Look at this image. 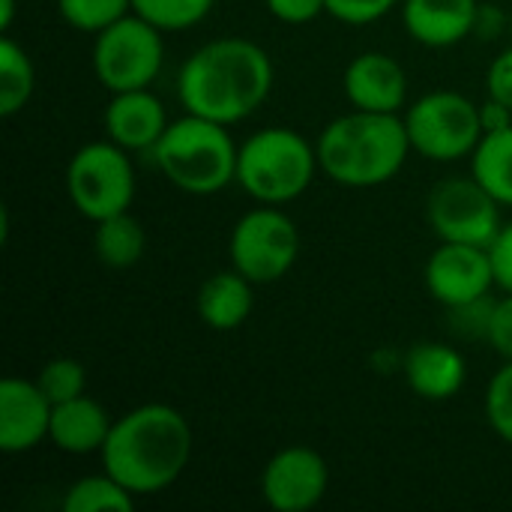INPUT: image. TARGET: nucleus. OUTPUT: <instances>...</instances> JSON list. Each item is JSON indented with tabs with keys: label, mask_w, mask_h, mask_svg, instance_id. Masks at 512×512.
I'll list each match as a JSON object with an SVG mask.
<instances>
[{
	"label": "nucleus",
	"mask_w": 512,
	"mask_h": 512,
	"mask_svg": "<svg viewBox=\"0 0 512 512\" xmlns=\"http://www.w3.org/2000/svg\"><path fill=\"white\" fill-rule=\"evenodd\" d=\"M510 33H512V18H510Z\"/></svg>",
	"instance_id": "f704fd0d"
},
{
	"label": "nucleus",
	"mask_w": 512,
	"mask_h": 512,
	"mask_svg": "<svg viewBox=\"0 0 512 512\" xmlns=\"http://www.w3.org/2000/svg\"><path fill=\"white\" fill-rule=\"evenodd\" d=\"M321 171L315 144L288 126H267L237 150V186L258 204L297 201Z\"/></svg>",
	"instance_id": "39448f33"
},
{
	"label": "nucleus",
	"mask_w": 512,
	"mask_h": 512,
	"mask_svg": "<svg viewBox=\"0 0 512 512\" xmlns=\"http://www.w3.org/2000/svg\"><path fill=\"white\" fill-rule=\"evenodd\" d=\"M36 384L51 399V405H60V402L75 399V396H84V390H87V372H84V366L78 360L57 357V360H48L39 369Z\"/></svg>",
	"instance_id": "a878e982"
},
{
	"label": "nucleus",
	"mask_w": 512,
	"mask_h": 512,
	"mask_svg": "<svg viewBox=\"0 0 512 512\" xmlns=\"http://www.w3.org/2000/svg\"><path fill=\"white\" fill-rule=\"evenodd\" d=\"M60 18L81 33H102L132 12V0H57Z\"/></svg>",
	"instance_id": "393cba45"
},
{
	"label": "nucleus",
	"mask_w": 512,
	"mask_h": 512,
	"mask_svg": "<svg viewBox=\"0 0 512 512\" xmlns=\"http://www.w3.org/2000/svg\"><path fill=\"white\" fill-rule=\"evenodd\" d=\"M273 81V60L258 42L222 36L195 48L180 66L177 99L186 114L234 126L267 102Z\"/></svg>",
	"instance_id": "f257e3e1"
},
{
	"label": "nucleus",
	"mask_w": 512,
	"mask_h": 512,
	"mask_svg": "<svg viewBox=\"0 0 512 512\" xmlns=\"http://www.w3.org/2000/svg\"><path fill=\"white\" fill-rule=\"evenodd\" d=\"M237 150L225 123L183 114L168 123L153 147V162L180 192L216 195L237 180Z\"/></svg>",
	"instance_id": "20e7f679"
},
{
	"label": "nucleus",
	"mask_w": 512,
	"mask_h": 512,
	"mask_svg": "<svg viewBox=\"0 0 512 512\" xmlns=\"http://www.w3.org/2000/svg\"><path fill=\"white\" fill-rule=\"evenodd\" d=\"M321 171L348 189H375L390 183L408 162L411 141L402 114L351 111L330 120L318 141Z\"/></svg>",
	"instance_id": "7ed1b4c3"
},
{
	"label": "nucleus",
	"mask_w": 512,
	"mask_h": 512,
	"mask_svg": "<svg viewBox=\"0 0 512 512\" xmlns=\"http://www.w3.org/2000/svg\"><path fill=\"white\" fill-rule=\"evenodd\" d=\"M483 339L492 345V351L501 360H512V294H504L501 300L489 306Z\"/></svg>",
	"instance_id": "c85d7f7f"
},
{
	"label": "nucleus",
	"mask_w": 512,
	"mask_h": 512,
	"mask_svg": "<svg viewBox=\"0 0 512 512\" xmlns=\"http://www.w3.org/2000/svg\"><path fill=\"white\" fill-rule=\"evenodd\" d=\"M342 90L357 111L402 114L408 102V72L384 51H363L345 66Z\"/></svg>",
	"instance_id": "ddd939ff"
},
{
	"label": "nucleus",
	"mask_w": 512,
	"mask_h": 512,
	"mask_svg": "<svg viewBox=\"0 0 512 512\" xmlns=\"http://www.w3.org/2000/svg\"><path fill=\"white\" fill-rule=\"evenodd\" d=\"M12 18H15V0H0V30L3 33L12 30Z\"/></svg>",
	"instance_id": "72a5a7b5"
},
{
	"label": "nucleus",
	"mask_w": 512,
	"mask_h": 512,
	"mask_svg": "<svg viewBox=\"0 0 512 512\" xmlns=\"http://www.w3.org/2000/svg\"><path fill=\"white\" fill-rule=\"evenodd\" d=\"M486 417L492 432L512 447V360H504L486 387Z\"/></svg>",
	"instance_id": "bb28decb"
},
{
	"label": "nucleus",
	"mask_w": 512,
	"mask_h": 512,
	"mask_svg": "<svg viewBox=\"0 0 512 512\" xmlns=\"http://www.w3.org/2000/svg\"><path fill=\"white\" fill-rule=\"evenodd\" d=\"M144 249H147L144 225L129 210L96 222L93 252H96V258L105 267H111V270H129V267H135L144 258Z\"/></svg>",
	"instance_id": "412c9836"
},
{
	"label": "nucleus",
	"mask_w": 512,
	"mask_h": 512,
	"mask_svg": "<svg viewBox=\"0 0 512 512\" xmlns=\"http://www.w3.org/2000/svg\"><path fill=\"white\" fill-rule=\"evenodd\" d=\"M486 96L512 111V45L492 60L486 72Z\"/></svg>",
	"instance_id": "7c9ffc66"
},
{
	"label": "nucleus",
	"mask_w": 512,
	"mask_h": 512,
	"mask_svg": "<svg viewBox=\"0 0 512 512\" xmlns=\"http://www.w3.org/2000/svg\"><path fill=\"white\" fill-rule=\"evenodd\" d=\"M135 495L120 483L114 480L108 471L102 474H87L81 480H75L63 501H60V510L63 512H132L135 510Z\"/></svg>",
	"instance_id": "5701e85b"
},
{
	"label": "nucleus",
	"mask_w": 512,
	"mask_h": 512,
	"mask_svg": "<svg viewBox=\"0 0 512 512\" xmlns=\"http://www.w3.org/2000/svg\"><path fill=\"white\" fill-rule=\"evenodd\" d=\"M465 378V357L447 342H420L405 357V381L420 399L447 402L462 393Z\"/></svg>",
	"instance_id": "f3484780"
},
{
	"label": "nucleus",
	"mask_w": 512,
	"mask_h": 512,
	"mask_svg": "<svg viewBox=\"0 0 512 512\" xmlns=\"http://www.w3.org/2000/svg\"><path fill=\"white\" fill-rule=\"evenodd\" d=\"M405 129L411 150L429 162L471 159L483 138L480 105L456 90H432L408 105Z\"/></svg>",
	"instance_id": "423d86ee"
},
{
	"label": "nucleus",
	"mask_w": 512,
	"mask_h": 512,
	"mask_svg": "<svg viewBox=\"0 0 512 512\" xmlns=\"http://www.w3.org/2000/svg\"><path fill=\"white\" fill-rule=\"evenodd\" d=\"M471 174L501 207H512V126L483 132L471 153Z\"/></svg>",
	"instance_id": "aec40b11"
},
{
	"label": "nucleus",
	"mask_w": 512,
	"mask_h": 512,
	"mask_svg": "<svg viewBox=\"0 0 512 512\" xmlns=\"http://www.w3.org/2000/svg\"><path fill=\"white\" fill-rule=\"evenodd\" d=\"M51 399L36 381L3 378L0 381V450L6 456H21L48 441L51 429Z\"/></svg>",
	"instance_id": "4468645a"
},
{
	"label": "nucleus",
	"mask_w": 512,
	"mask_h": 512,
	"mask_svg": "<svg viewBox=\"0 0 512 512\" xmlns=\"http://www.w3.org/2000/svg\"><path fill=\"white\" fill-rule=\"evenodd\" d=\"M99 456L102 468L135 498L159 495L183 477L192 459V426L171 405H138L114 420Z\"/></svg>",
	"instance_id": "f03ea898"
},
{
	"label": "nucleus",
	"mask_w": 512,
	"mask_h": 512,
	"mask_svg": "<svg viewBox=\"0 0 512 512\" xmlns=\"http://www.w3.org/2000/svg\"><path fill=\"white\" fill-rule=\"evenodd\" d=\"M216 0H132V12L156 24L162 33H180L198 27Z\"/></svg>",
	"instance_id": "b1692460"
},
{
	"label": "nucleus",
	"mask_w": 512,
	"mask_h": 512,
	"mask_svg": "<svg viewBox=\"0 0 512 512\" xmlns=\"http://www.w3.org/2000/svg\"><path fill=\"white\" fill-rule=\"evenodd\" d=\"M426 222L441 243L492 246L501 225V204L471 177H447L426 198Z\"/></svg>",
	"instance_id": "9d476101"
},
{
	"label": "nucleus",
	"mask_w": 512,
	"mask_h": 512,
	"mask_svg": "<svg viewBox=\"0 0 512 512\" xmlns=\"http://www.w3.org/2000/svg\"><path fill=\"white\" fill-rule=\"evenodd\" d=\"M423 279L426 291L447 309L480 303L498 285L489 246L471 243H441L429 255Z\"/></svg>",
	"instance_id": "9b49d317"
},
{
	"label": "nucleus",
	"mask_w": 512,
	"mask_h": 512,
	"mask_svg": "<svg viewBox=\"0 0 512 512\" xmlns=\"http://www.w3.org/2000/svg\"><path fill=\"white\" fill-rule=\"evenodd\" d=\"M267 12L282 24H309L321 15H327V0H264Z\"/></svg>",
	"instance_id": "c756f323"
},
{
	"label": "nucleus",
	"mask_w": 512,
	"mask_h": 512,
	"mask_svg": "<svg viewBox=\"0 0 512 512\" xmlns=\"http://www.w3.org/2000/svg\"><path fill=\"white\" fill-rule=\"evenodd\" d=\"M111 426H114V420L108 417V411L84 393V396L54 405L48 441L60 453L90 456V453H102Z\"/></svg>",
	"instance_id": "a211bd4d"
},
{
	"label": "nucleus",
	"mask_w": 512,
	"mask_h": 512,
	"mask_svg": "<svg viewBox=\"0 0 512 512\" xmlns=\"http://www.w3.org/2000/svg\"><path fill=\"white\" fill-rule=\"evenodd\" d=\"M495 282L504 294H512V222H507L489 246Z\"/></svg>",
	"instance_id": "2f4dec72"
},
{
	"label": "nucleus",
	"mask_w": 512,
	"mask_h": 512,
	"mask_svg": "<svg viewBox=\"0 0 512 512\" xmlns=\"http://www.w3.org/2000/svg\"><path fill=\"white\" fill-rule=\"evenodd\" d=\"M330 486V468L312 447L294 444L270 456L261 471V498L276 512H306L318 507Z\"/></svg>",
	"instance_id": "f8f14e48"
},
{
	"label": "nucleus",
	"mask_w": 512,
	"mask_h": 512,
	"mask_svg": "<svg viewBox=\"0 0 512 512\" xmlns=\"http://www.w3.org/2000/svg\"><path fill=\"white\" fill-rule=\"evenodd\" d=\"M402 24L408 36L426 48H453L465 42L477 21V0H402Z\"/></svg>",
	"instance_id": "dca6fc26"
},
{
	"label": "nucleus",
	"mask_w": 512,
	"mask_h": 512,
	"mask_svg": "<svg viewBox=\"0 0 512 512\" xmlns=\"http://www.w3.org/2000/svg\"><path fill=\"white\" fill-rule=\"evenodd\" d=\"M102 123H105V135L123 150L153 153V147L159 144L171 120H168L162 99L150 87H144V90L111 93Z\"/></svg>",
	"instance_id": "2eb2a0df"
},
{
	"label": "nucleus",
	"mask_w": 512,
	"mask_h": 512,
	"mask_svg": "<svg viewBox=\"0 0 512 512\" xmlns=\"http://www.w3.org/2000/svg\"><path fill=\"white\" fill-rule=\"evenodd\" d=\"M231 267L255 285L285 279L300 255V231L294 219L276 204H258L243 213L228 240Z\"/></svg>",
	"instance_id": "1a4fd4ad"
},
{
	"label": "nucleus",
	"mask_w": 512,
	"mask_h": 512,
	"mask_svg": "<svg viewBox=\"0 0 512 512\" xmlns=\"http://www.w3.org/2000/svg\"><path fill=\"white\" fill-rule=\"evenodd\" d=\"M66 195L93 225L126 213L135 201V168L129 150L111 138L78 147L66 165Z\"/></svg>",
	"instance_id": "0eeeda50"
},
{
	"label": "nucleus",
	"mask_w": 512,
	"mask_h": 512,
	"mask_svg": "<svg viewBox=\"0 0 512 512\" xmlns=\"http://www.w3.org/2000/svg\"><path fill=\"white\" fill-rule=\"evenodd\" d=\"M396 6H402V0H327V15L351 27H366L390 15Z\"/></svg>",
	"instance_id": "cd10ccee"
},
{
	"label": "nucleus",
	"mask_w": 512,
	"mask_h": 512,
	"mask_svg": "<svg viewBox=\"0 0 512 512\" xmlns=\"http://www.w3.org/2000/svg\"><path fill=\"white\" fill-rule=\"evenodd\" d=\"M93 72L111 93L150 87L165 63V33L129 12L93 36Z\"/></svg>",
	"instance_id": "6e6552de"
},
{
	"label": "nucleus",
	"mask_w": 512,
	"mask_h": 512,
	"mask_svg": "<svg viewBox=\"0 0 512 512\" xmlns=\"http://www.w3.org/2000/svg\"><path fill=\"white\" fill-rule=\"evenodd\" d=\"M480 120H483V132H495V129L512 126V111L507 105L486 96V102L480 105Z\"/></svg>",
	"instance_id": "473e14b6"
},
{
	"label": "nucleus",
	"mask_w": 512,
	"mask_h": 512,
	"mask_svg": "<svg viewBox=\"0 0 512 512\" xmlns=\"http://www.w3.org/2000/svg\"><path fill=\"white\" fill-rule=\"evenodd\" d=\"M252 285L255 282H249L234 267L207 276L198 288V297H195L201 321L216 333H231V330L243 327L252 315V306H255Z\"/></svg>",
	"instance_id": "6ab92c4d"
},
{
	"label": "nucleus",
	"mask_w": 512,
	"mask_h": 512,
	"mask_svg": "<svg viewBox=\"0 0 512 512\" xmlns=\"http://www.w3.org/2000/svg\"><path fill=\"white\" fill-rule=\"evenodd\" d=\"M36 90V69L24 45H18L9 33L0 39V114L15 117L27 108Z\"/></svg>",
	"instance_id": "4be33fe9"
}]
</instances>
